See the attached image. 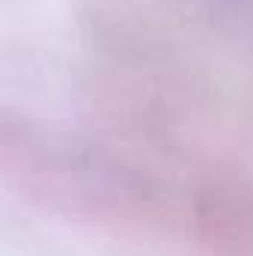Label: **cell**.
Instances as JSON below:
<instances>
[{
	"label": "cell",
	"instance_id": "cell-1",
	"mask_svg": "<svg viewBox=\"0 0 253 256\" xmlns=\"http://www.w3.org/2000/svg\"><path fill=\"white\" fill-rule=\"evenodd\" d=\"M3 173L63 214L110 226H182V194L86 137L3 114Z\"/></svg>",
	"mask_w": 253,
	"mask_h": 256
}]
</instances>
